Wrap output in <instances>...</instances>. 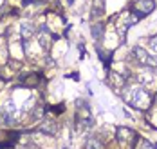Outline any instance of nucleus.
Returning <instances> with one entry per match:
<instances>
[{
    "instance_id": "obj_1",
    "label": "nucleus",
    "mask_w": 157,
    "mask_h": 149,
    "mask_svg": "<svg viewBox=\"0 0 157 149\" xmlns=\"http://www.w3.org/2000/svg\"><path fill=\"white\" fill-rule=\"evenodd\" d=\"M123 98L126 104H132L137 109H148L152 106V95L144 87H134L130 93H123Z\"/></svg>"
},
{
    "instance_id": "obj_2",
    "label": "nucleus",
    "mask_w": 157,
    "mask_h": 149,
    "mask_svg": "<svg viewBox=\"0 0 157 149\" xmlns=\"http://www.w3.org/2000/svg\"><path fill=\"white\" fill-rule=\"evenodd\" d=\"M132 56L144 67H150V69H155L157 67V56L148 55V51H144V48H139V46L134 48L132 49Z\"/></svg>"
},
{
    "instance_id": "obj_3",
    "label": "nucleus",
    "mask_w": 157,
    "mask_h": 149,
    "mask_svg": "<svg viewBox=\"0 0 157 149\" xmlns=\"http://www.w3.org/2000/svg\"><path fill=\"white\" fill-rule=\"evenodd\" d=\"M154 7H155L154 0H137L136 6H134V13H137L139 17H143V15H148Z\"/></svg>"
},
{
    "instance_id": "obj_4",
    "label": "nucleus",
    "mask_w": 157,
    "mask_h": 149,
    "mask_svg": "<svg viewBox=\"0 0 157 149\" xmlns=\"http://www.w3.org/2000/svg\"><path fill=\"white\" fill-rule=\"evenodd\" d=\"M38 42H40V46H42V49L47 53L51 49V44H52V35L49 33L47 29H42L40 33H38Z\"/></svg>"
},
{
    "instance_id": "obj_5",
    "label": "nucleus",
    "mask_w": 157,
    "mask_h": 149,
    "mask_svg": "<svg viewBox=\"0 0 157 149\" xmlns=\"http://www.w3.org/2000/svg\"><path fill=\"white\" fill-rule=\"evenodd\" d=\"M20 33H22V38L24 40H31L33 36H34V24H31V22H22Z\"/></svg>"
},
{
    "instance_id": "obj_6",
    "label": "nucleus",
    "mask_w": 157,
    "mask_h": 149,
    "mask_svg": "<svg viewBox=\"0 0 157 149\" xmlns=\"http://www.w3.org/2000/svg\"><path fill=\"white\" fill-rule=\"evenodd\" d=\"M2 111L6 113V116H7V118H11V120H13V118L16 116V113H18V107H16L15 102L7 100V102H6V104L2 106Z\"/></svg>"
},
{
    "instance_id": "obj_7",
    "label": "nucleus",
    "mask_w": 157,
    "mask_h": 149,
    "mask_svg": "<svg viewBox=\"0 0 157 149\" xmlns=\"http://www.w3.org/2000/svg\"><path fill=\"white\" fill-rule=\"evenodd\" d=\"M134 136H136V133L132 131V129H128V127H117V138H119V142H130Z\"/></svg>"
},
{
    "instance_id": "obj_8",
    "label": "nucleus",
    "mask_w": 157,
    "mask_h": 149,
    "mask_svg": "<svg viewBox=\"0 0 157 149\" xmlns=\"http://www.w3.org/2000/svg\"><path fill=\"white\" fill-rule=\"evenodd\" d=\"M40 131L44 133V135H54V133H56V124H54L52 120H45V122L40 126Z\"/></svg>"
},
{
    "instance_id": "obj_9",
    "label": "nucleus",
    "mask_w": 157,
    "mask_h": 149,
    "mask_svg": "<svg viewBox=\"0 0 157 149\" xmlns=\"http://www.w3.org/2000/svg\"><path fill=\"white\" fill-rule=\"evenodd\" d=\"M85 149H103V144H101L98 138L90 136V138L85 140Z\"/></svg>"
},
{
    "instance_id": "obj_10",
    "label": "nucleus",
    "mask_w": 157,
    "mask_h": 149,
    "mask_svg": "<svg viewBox=\"0 0 157 149\" xmlns=\"http://www.w3.org/2000/svg\"><path fill=\"white\" fill-rule=\"evenodd\" d=\"M101 13H103V0H96L94 9H92V18H99Z\"/></svg>"
},
{
    "instance_id": "obj_11",
    "label": "nucleus",
    "mask_w": 157,
    "mask_h": 149,
    "mask_svg": "<svg viewBox=\"0 0 157 149\" xmlns=\"http://www.w3.org/2000/svg\"><path fill=\"white\" fill-rule=\"evenodd\" d=\"M150 49H152V51H154V53L157 55V35L150 38Z\"/></svg>"
},
{
    "instance_id": "obj_12",
    "label": "nucleus",
    "mask_w": 157,
    "mask_h": 149,
    "mask_svg": "<svg viewBox=\"0 0 157 149\" xmlns=\"http://www.w3.org/2000/svg\"><path fill=\"white\" fill-rule=\"evenodd\" d=\"M141 149H155V147H154V146H152L150 142H146V140H144V142L141 144Z\"/></svg>"
},
{
    "instance_id": "obj_13",
    "label": "nucleus",
    "mask_w": 157,
    "mask_h": 149,
    "mask_svg": "<svg viewBox=\"0 0 157 149\" xmlns=\"http://www.w3.org/2000/svg\"><path fill=\"white\" fill-rule=\"evenodd\" d=\"M99 31H103V29H101L99 26H94V36H96V38L99 36Z\"/></svg>"
},
{
    "instance_id": "obj_14",
    "label": "nucleus",
    "mask_w": 157,
    "mask_h": 149,
    "mask_svg": "<svg viewBox=\"0 0 157 149\" xmlns=\"http://www.w3.org/2000/svg\"><path fill=\"white\" fill-rule=\"evenodd\" d=\"M67 2H69V4H72V0H67Z\"/></svg>"
},
{
    "instance_id": "obj_15",
    "label": "nucleus",
    "mask_w": 157,
    "mask_h": 149,
    "mask_svg": "<svg viewBox=\"0 0 157 149\" xmlns=\"http://www.w3.org/2000/svg\"><path fill=\"white\" fill-rule=\"evenodd\" d=\"M0 149H9V147H0Z\"/></svg>"
},
{
    "instance_id": "obj_16",
    "label": "nucleus",
    "mask_w": 157,
    "mask_h": 149,
    "mask_svg": "<svg viewBox=\"0 0 157 149\" xmlns=\"http://www.w3.org/2000/svg\"><path fill=\"white\" fill-rule=\"evenodd\" d=\"M0 6H2V0H0Z\"/></svg>"
}]
</instances>
